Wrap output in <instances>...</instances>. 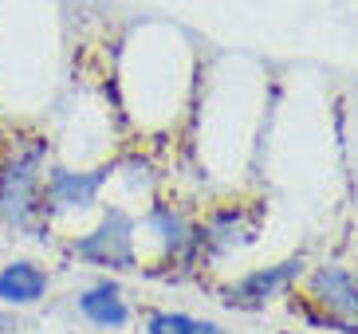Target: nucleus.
Returning <instances> with one entry per match:
<instances>
[{
    "instance_id": "obj_1",
    "label": "nucleus",
    "mask_w": 358,
    "mask_h": 334,
    "mask_svg": "<svg viewBox=\"0 0 358 334\" xmlns=\"http://www.w3.org/2000/svg\"><path fill=\"white\" fill-rule=\"evenodd\" d=\"M48 154L43 142L16 154L8 166L0 169V220L28 224L36 212V185H40V161Z\"/></svg>"
},
{
    "instance_id": "obj_2",
    "label": "nucleus",
    "mask_w": 358,
    "mask_h": 334,
    "mask_svg": "<svg viewBox=\"0 0 358 334\" xmlns=\"http://www.w3.org/2000/svg\"><path fill=\"white\" fill-rule=\"evenodd\" d=\"M75 256L103 268H134V220L122 209H110L91 236L75 240Z\"/></svg>"
},
{
    "instance_id": "obj_3",
    "label": "nucleus",
    "mask_w": 358,
    "mask_h": 334,
    "mask_svg": "<svg viewBox=\"0 0 358 334\" xmlns=\"http://www.w3.org/2000/svg\"><path fill=\"white\" fill-rule=\"evenodd\" d=\"M110 169H95V173H71V169H55L48 177L43 197L52 201V209H87L99 197V189L106 185Z\"/></svg>"
},
{
    "instance_id": "obj_4",
    "label": "nucleus",
    "mask_w": 358,
    "mask_h": 334,
    "mask_svg": "<svg viewBox=\"0 0 358 334\" xmlns=\"http://www.w3.org/2000/svg\"><path fill=\"white\" fill-rule=\"evenodd\" d=\"M79 311H83L95 326H103V331H122V326L130 323V307H127V299H122V291H118L115 283H99V287L83 291L79 295Z\"/></svg>"
},
{
    "instance_id": "obj_5",
    "label": "nucleus",
    "mask_w": 358,
    "mask_h": 334,
    "mask_svg": "<svg viewBox=\"0 0 358 334\" xmlns=\"http://www.w3.org/2000/svg\"><path fill=\"white\" fill-rule=\"evenodd\" d=\"M48 291V275L36 263H8L0 268V303L8 307H32Z\"/></svg>"
},
{
    "instance_id": "obj_6",
    "label": "nucleus",
    "mask_w": 358,
    "mask_h": 334,
    "mask_svg": "<svg viewBox=\"0 0 358 334\" xmlns=\"http://www.w3.org/2000/svg\"><path fill=\"white\" fill-rule=\"evenodd\" d=\"M303 260H287L280 268H264V272H252L248 279H241L236 295H241V303H264V299H272L275 291H284L287 283L299 275Z\"/></svg>"
},
{
    "instance_id": "obj_7",
    "label": "nucleus",
    "mask_w": 358,
    "mask_h": 334,
    "mask_svg": "<svg viewBox=\"0 0 358 334\" xmlns=\"http://www.w3.org/2000/svg\"><path fill=\"white\" fill-rule=\"evenodd\" d=\"M315 295L323 299L331 311H355V275L343 268H323L315 272Z\"/></svg>"
},
{
    "instance_id": "obj_8",
    "label": "nucleus",
    "mask_w": 358,
    "mask_h": 334,
    "mask_svg": "<svg viewBox=\"0 0 358 334\" xmlns=\"http://www.w3.org/2000/svg\"><path fill=\"white\" fill-rule=\"evenodd\" d=\"M193 326H197V319H189V314L158 311V314H150L146 334H193Z\"/></svg>"
},
{
    "instance_id": "obj_9",
    "label": "nucleus",
    "mask_w": 358,
    "mask_h": 334,
    "mask_svg": "<svg viewBox=\"0 0 358 334\" xmlns=\"http://www.w3.org/2000/svg\"><path fill=\"white\" fill-rule=\"evenodd\" d=\"M150 224H158L162 236H166L169 248H181V240H185V224H181V217H173V209H154L150 212Z\"/></svg>"
},
{
    "instance_id": "obj_10",
    "label": "nucleus",
    "mask_w": 358,
    "mask_h": 334,
    "mask_svg": "<svg viewBox=\"0 0 358 334\" xmlns=\"http://www.w3.org/2000/svg\"><path fill=\"white\" fill-rule=\"evenodd\" d=\"M193 334H224V331L217 323H197V326H193Z\"/></svg>"
},
{
    "instance_id": "obj_11",
    "label": "nucleus",
    "mask_w": 358,
    "mask_h": 334,
    "mask_svg": "<svg viewBox=\"0 0 358 334\" xmlns=\"http://www.w3.org/2000/svg\"><path fill=\"white\" fill-rule=\"evenodd\" d=\"M355 311H358V279H355Z\"/></svg>"
}]
</instances>
